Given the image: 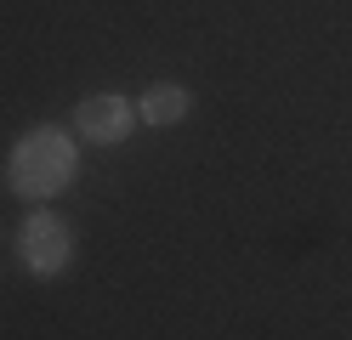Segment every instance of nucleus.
I'll return each instance as SVG.
<instances>
[{"label": "nucleus", "mask_w": 352, "mask_h": 340, "mask_svg": "<svg viewBox=\"0 0 352 340\" xmlns=\"http://www.w3.org/2000/svg\"><path fill=\"white\" fill-rule=\"evenodd\" d=\"M188 108H193L188 85L160 80V85H148V91H142V102H137V125H148V131H170V125H182V120H188Z\"/></svg>", "instance_id": "obj_4"}, {"label": "nucleus", "mask_w": 352, "mask_h": 340, "mask_svg": "<svg viewBox=\"0 0 352 340\" xmlns=\"http://www.w3.org/2000/svg\"><path fill=\"white\" fill-rule=\"evenodd\" d=\"M74 165H80L74 136L63 125H34V131L17 136L12 153H6V188L17 199H29V204H46L74 181Z\"/></svg>", "instance_id": "obj_1"}, {"label": "nucleus", "mask_w": 352, "mask_h": 340, "mask_svg": "<svg viewBox=\"0 0 352 340\" xmlns=\"http://www.w3.org/2000/svg\"><path fill=\"white\" fill-rule=\"evenodd\" d=\"M17 261H23V272L40 278V284L63 278L69 261H74V227L57 210L34 204V216H23V227H17Z\"/></svg>", "instance_id": "obj_2"}, {"label": "nucleus", "mask_w": 352, "mask_h": 340, "mask_svg": "<svg viewBox=\"0 0 352 340\" xmlns=\"http://www.w3.org/2000/svg\"><path fill=\"white\" fill-rule=\"evenodd\" d=\"M131 131H137V108L120 91H97V97H85L74 108V136L91 142V148H120Z\"/></svg>", "instance_id": "obj_3"}]
</instances>
